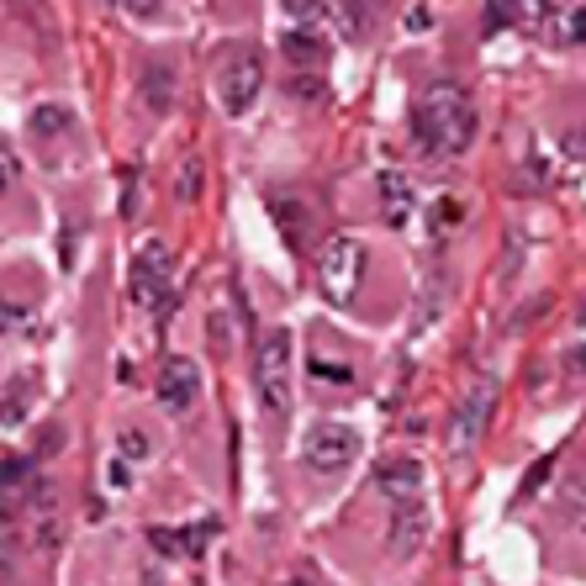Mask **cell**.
<instances>
[{
  "label": "cell",
  "mask_w": 586,
  "mask_h": 586,
  "mask_svg": "<svg viewBox=\"0 0 586 586\" xmlns=\"http://www.w3.org/2000/svg\"><path fill=\"white\" fill-rule=\"evenodd\" d=\"M269 211H275V228L291 249H307V202L296 196H269Z\"/></svg>",
  "instance_id": "obj_13"
},
{
  "label": "cell",
  "mask_w": 586,
  "mask_h": 586,
  "mask_svg": "<svg viewBox=\"0 0 586 586\" xmlns=\"http://www.w3.org/2000/svg\"><path fill=\"white\" fill-rule=\"evenodd\" d=\"M312 376L318 381H333V386H354V370L344 359H328V354H312Z\"/></svg>",
  "instance_id": "obj_21"
},
{
  "label": "cell",
  "mask_w": 586,
  "mask_h": 586,
  "mask_svg": "<svg viewBox=\"0 0 586 586\" xmlns=\"http://www.w3.org/2000/svg\"><path fill=\"white\" fill-rule=\"evenodd\" d=\"M133 301L138 307L170 301V249L164 243H143V254L133 264Z\"/></svg>",
  "instance_id": "obj_8"
},
{
  "label": "cell",
  "mask_w": 586,
  "mask_h": 586,
  "mask_svg": "<svg viewBox=\"0 0 586 586\" xmlns=\"http://www.w3.org/2000/svg\"><path fill=\"white\" fill-rule=\"evenodd\" d=\"M286 5V16H291L296 27H318L328 22V0H280Z\"/></svg>",
  "instance_id": "obj_19"
},
{
  "label": "cell",
  "mask_w": 586,
  "mask_h": 586,
  "mask_svg": "<svg viewBox=\"0 0 586 586\" xmlns=\"http://www.w3.org/2000/svg\"><path fill=\"white\" fill-rule=\"evenodd\" d=\"M518 22V0H486V32L513 27Z\"/></svg>",
  "instance_id": "obj_23"
},
{
  "label": "cell",
  "mask_w": 586,
  "mask_h": 586,
  "mask_svg": "<svg viewBox=\"0 0 586 586\" xmlns=\"http://www.w3.org/2000/svg\"><path fill=\"white\" fill-rule=\"evenodd\" d=\"M22 185V159H16V148L0 138V196H11Z\"/></svg>",
  "instance_id": "obj_20"
},
{
  "label": "cell",
  "mask_w": 586,
  "mask_h": 586,
  "mask_svg": "<svg viewBox=\"0 0 586 586\" xmlns=\"http://www.w3.org/2000/svg\"><path fill=\"white\" fill-rule=\"evenodd\" d=\"M286 59L291 64H323V43H318L307 27H296V32H286Z\"/></svg>",
  "instance_id": "obj_17"
},
{
  "label": "cell",
  "mask_w": 586,
  "mask_h": 586,
  "mask_svg": "<svg viewBox=\"0 0 586 586\" xmlns=\"http://www.w3.org/2000/svg\"><path fill=\"white\" fill-rule=\"evenodd\" d=\"M344 37H359V0H344Z\"/></svg>",
  "instance_id": "obj_30"
},
{
  "label": "cell",
  "mask_w": 586,
  "mask_h": 586,
  "mask_svg": "<svg viewBox=\"0 0 586 586\" xmlns=\"http://www.w3.org/2000/svg\"><path fill=\"white\" fill-rule=\"evenodd\" d=\"M27 417V381H16L11 397H0V423H22Z\"/></svg>",
  "instance_id": "obj_22"
},
{
  "label": "cell",
  "mask_w": 586,
  "mask_h": 586,
  "mask_svg": "<svg viewBox=\"0 0 586 586\" xmlns=\"http://www.w3.org/2000/svg\"><path fill=\"white\" fill-rule=\"evenodd\" d=\"M32 486V470L22 455H0V497H11V492H22Z\"/></svg>",
  "instance_id": "obj_18"
},
{
  "label": "cell",
  "mask_w": 586,
  "mask_h": 586,
  "mask_svg": "<svg viewBox=\"0 0 586 586\" xmlns=\"http://www.w3.org/2000/svg\"><path fill=\"white\" fill-rule=\"evenodd\" d=\"M291 376H296V338L291 328H269L254 349V386L264 412H291Z\"/></svg>",
  "instance_id": "obj_2"
},
{
  "label": "cell",
  "mask_w": 586,
  "mask_h": 586,
  "mask_svg": "<svg viewBox=\"0 0 586 586\" xmlns=\"http://www.w3.org/2000/svg\"><path fill=\"white\" fill-rule=\"evenodd\" d=\"M217 539V524H191V528H148V544L164 560H196Z\"/></svg>",
  "instance_id": "obj_10"
},
{
  "label": "cell",
  "mask_w": 586,
  "mask_h": 586,
  "mask_svg": "<svg viewBox=\"0 0 586 586\" xmlns=\"http://www.w3.org/2000/svg\"><path fill=\"white\" fill-rule=\"evenodd\" d=\"M264 90V59L260 54H233V59L217 69V106L228 117H249L254 101Z\"/></svg>",
  "instance_id": "obj_5"
},
{
  "label": "cell",
  "mask_w": 586,
  "mask_h": 586,
  "mask_svg": "<svg viewBox=\"0 0 586 586\" xmlns=\"http://www.w3.org/2000/svg\"><path fill=\"white\" fill-rule=\"evenodd\" d=\"M32 133L37 138H64V133H74V112L69 106H37L32 112Z\"/></svg>",
  "instance_id": "obj_16"
},
{
  "label": "cell",
  "mask_w": 586,
  "mask_h": 586,
  "mask_svg": "<svg viewBox=\"0 0 586 586\" xmlns=\"http://www.w3.org/2000/svg\"><path fill=\"white\" fill-rule=\"evenodd\" d=\"M428 539V513H423V497L417 502H397L391 513V555L397 560H412Z\"/></svg>",
  "instance_id": "obj_11"
},
{
  "label": "cell",
  "mask_w": 586,
  "mask_h": 586,
  "mask_svg": "<svg viewBox=\"0 0 586 586\" xmlns=\"http://www.w3.org/2000/svg\"><path fill=\"white\" fill-rule=\"evenodd\" d=\"M376 492H381L391 507H397V502H417L423 497V466L407 460V455L381 460V466H376Z\"/></svg>",
  "instance_id": "obj_9"
},
{
  "label": "cell",
  "mask_w": 586,
  "mask_h": 586,
  "mask_svg": "<svg viewBox=\"0 0 586 586\" xmlns=\"http://www.w3.org/2000/svg\"><path fill=\"white\" fill-rule=\"evenodd\" d=\"M376 191H381V217L391 228H407L412 217H417V191H412V180L402 170H386L376 180Z\"/></svg>",
  "instance_id": "obj_12"
},
{
  "label": "cell",
  "mask_w": 586,
  "mask_h": 586,
  "mask_svg": "<svg viewBox=\"0 0 586 586\" xmlns=\"http://www.w3.org/2000/svg\"><path fill=\"white\" fill-rule=\"evenodd\" d=\"M359 434H354L349 423H318V428H307V444H301V460L312 470H323V475H333V470H349L354 460H359Z\"/></svg>",
  "instance_id": "obj_6"
},
{
  "label": "cell",
  "mask_w": 586,
  "mask_h": 586,
  "mask_svg": "<svg viewBox=\"0 0 586 586\" xmlns=\"http://www.w3.org/2000/svg\"><path fill=\"white\" fill-rule=\"evenodd\" d=\"M280 586H312V582H280Z\"/></svg>",
  "instance_id": "obj_33"
},
{
  "label": "cell",
  "mask_w": 586,
  "mask_h": 586,
  "mask_svg": "<svg viewBox=\"0 0 586 586\" xmlns=\"http://www.w3.org/2000/svg\"><path fill=\"white\" fill-rule=\"evenodd\" d=\"M412 127H417V143L428 153H466L470 138H475V106H470V90L455 85V80H439V85L423 90L417 112H412Z\"/></svg>",
  "instance_id": "obj_1"
},
{
  "label": "cell",
  "mask_w": 586,
  "mask_h": 586,
  "mask_svg": "<svg viewBox=\"0 0 586 586\" xmlns=\"http://www.w3.org/2000/svg\"><path fill=\"white\" fill-rule=\"evenodd\" d=\"M550 16V0H518V22L533 27V22H544Z\"/></svg>",
  "instance_id": "obj_28"
},
{
  "label": "cell",
  "mask_w": 586,
  "mask_h": 586,
  "mask_svg": "<svg viewBox=\"0 0 586 586\" xmlns=\"http://www.w3.org/2000/svg\"><path fill=\"white\" fill-rule=\"evenodd\" d=\"M106 486H117V492H127V486H133V460H112V466H106Z\"/></svg>",
  "instance_id": "obj_27"
},
{
  "label": "cell",
  "mask_w": 586,
  "mask_h": 586,
  "mask_svg": "<svg viewBox=\"0 0 586 586\" xmlns=\"http://www.w3.org/2000/svg\"><path fill=\"white\" fill-rule=\"evenodd\" d=\"M460 222H466V206H460V196H439V202L428 206V228H434V238L460 233Z\"/></svg>",
  "instance_id": "obj_15"
},
{
  "label": "cell",
  "mask_w": 586,
  "mask_h": 586,
  "mask_svg": "<svg viewBox=\"0 0 586 586\" xmlns=\"http://www.w3.org/2000/svg\"><path fill=\"white\" fill-rule=\"evenodd\" d=\"M180 196H185V202H196V196H202V164H196V159H185V164H180Z\"/></svg>",
  "instance_id": "obj_25"
},
{
  "label": "cell",
  "mask_w": 586,
  "mask_h": 586,
  "mask_svg": "<svg viewBox=\"0 0 586 586\" xmlns=\"http://www.w3.org/2000/svg\"><path fill=\"white\" fill-rule=\"evenodd\" d=\"M550 470H555V460H539V466L528 470V481H524V497H533V492H539V481H544Z\"/></svg>",
  "instance_id": "obj_29"
},
{
  "label": "cell",
  "mask_w": 586,
  "mask_h": 586,
  "mask_svg": "<svg viewBox=\"0 0 586 586\" xmlns=\"http://www.w3.org/2000/svg\"><path fill=\"white\" fill-rule=\"evenodd\" d=\"M122 11H133V16H153V5H159V0H117Z\"/></svg>",
  "instance_id": "obj_32"
},
{
  "label": "cell",
  "mask_w": 586,
  "mask_h": 586,
  "mask_svg": "<svg viewBox=\"0 0 586 586\" xmlns=\"http://www.w3.org/2000/svg\"><path fill=\"white\" fill-rule=\"evenodd\" d=\"M359 280H365V243L349 233L328 238L318 254V286L328 291V301H354Z\"/></svg>",
  "instance_id": "obj_4"
},
{
  "label": "cell",
  "mask_w": 586,
  "mask_h": 586,
  "mask_svg": "<svg viewBox=\"0 0 586 586\" xmlns=\"http://www.w3.org/2000/svg\"><path fill=\"white\" fill-rule=\"evenodd\" d=\"M497 397H502V381L492 376V370H481V376L460 391V407H455V434H449V444H455L460 455L486 439V428H492V417H497Z\"/></svg>",
  "instance_id": "obj_3"
},
{
  "label": "cell",
  "mask_w": 586,
  "mask_h": 586,
  "mask_svg": "<svg viewBox=\"0 0 586 586\" xmlns=\"http://www.w3.org/2000/svg\"><path fill=\"white\" fill-rule=\"evenodd\" d=\"M143 106L148 112H170V106H175V69L148 64L143 69Z\"/></svg>",
  "instance_id": "obj_14"
},
{
  "label": "cell",
  "mask_w": 586,
  "mask_h": 586,
  "mask_svg": "<svg viewBox=\"0 0 586 586\" xmlns=\"http://www.w3.org/2000/svg\"><path fill=\"white\" fill-rule=\"evenodd\" d=\"M153 397H159V407L164 412L196 407V397H202V365H196V359H185V354H170V359L159 365V386H153Z\"/></svg>",
  "instance_id": "obj_7"
},
{
  "label": "cell",
  "mask_w": 586,
  "mask_h": 586,
  "mask_svg": "<svg viewBox=\"0 0 586 586\" xmlns=\"http://www.w3.org/2000/svg\"><path fill=\"white\" fill-rule=\"evenodd\" d=\"M16 323H22V312H16V307H11V301L0 296V333H11Z\"/></svg>",
  "instance_id": "obj_31"
},
{
  "label": "cell",
  "mask_w": 586,
  "mask_h": 586,
  "mask_svg": "<svg viewBox=\"0 0 586 586\" xmlns=\"http://www.w3.org/2000/svg\"><path fill=\"white\" fill-rule=\"evenodd\" d=\"M117 455H122V460H143V455H148V439L138 434V428H127V434L117 439Z\"/></svg>",
  "instance_id": "obj_26"
},
{
  "label": "cell",
  "mask_w": 586,
  "mask_h": 586,
  "mask_svg": "<svg viewBox=\"0 0 586 586\" xmlns=\"http://www.w3.org/2000/svg\"><path fill=\"white\" fill-rule=\"evenodd\" d=\"M565 513H571V524L586 528V475L571 481V492H565Z\"/></svg>",
  "instance_id": "obj_24"
}]
</instances>
